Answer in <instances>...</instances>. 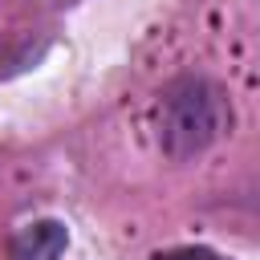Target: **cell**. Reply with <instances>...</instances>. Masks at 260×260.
Masks as SVG:
<instances>
[{
	"label": "cell",
	"mask_w": 260,
	"mask_h": 260,
	"mask_svg": "<svg viewBox=\"0 0 260 260\" xmlns=\"http://www.w3.org/2000/svg\"><path fill=\"white\" fill-rule=\"evenodd\" d=\"M228 118H232V110L215 81L179 77L175 85H167V93L158 102V142L171 158H191L223 134Z\"/></svg>",
	"instance_id": "6da1fadb"
},
{
	"label": "cell",
	"mask_w": 260,
	"mask_h": 260,
	"mask_svg": "<svg viewBox=\"0 0 260 260\" xmlns=\"http://www.w3.org/2000/svg\"><path fill=\"white\" fill-rule=\"evenodd\" d=\"M69 232L61 219H32L8 240V260H61Z\"/></svg>",
	"instance_id": "7a4b0ae2"
},
{
	"label": "cell",
	"mask_w": 260,
	"mask_h": 260,
	"mask_svg": "<svg viewBox=\"0 0 260 260\" xmlns=\"http://www.w3.org/2000/svg\"><path fill=\"white\" fill-rule=\"evenodd\" d=\"M154 260H223V256L211 248H171V252H158Z\"/></svg>",
	"instance_id": "3957f363"
}]
</instances>
